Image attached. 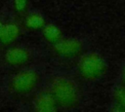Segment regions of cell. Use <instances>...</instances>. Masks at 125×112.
I'll return each instance as SVG.
<instances>
[{
	"label": "cell",
	"mask_w": 125,
	"mask_h": 112,
	"mask_svg": "<svg viewBox=\"0 0 125 112\" xmlns=\"http://www.w3.org/2000/svg\"><path fill=\"white\" fill-rule=\"evenodd\" d=\"M51 93L57 104L66 108L74 106L79 98V92L75 83L64 77H57L53 80Z\"/></svg>",
	"instance_id": "1"
},
{
	"label": "cell",
	"mask_w": 125,
	"mask_h": 112,
	"mask_svg": "<svg viewBox=\"0 0 125 112\" xmlns=\"http://www.w3.org/2000/svg\"><path fill=\"white\" fill-rule=\"evenodd\" d=\"M78 67L83 77L93 80L100 77L104 73L105 69V63L101 56L92 53L85 55L80 59Z\"/></svg>",
	"instance_id": "2"
},
{
	"label": "cell",
	"mask_w": 125,
	"mask_h": 112,
	"mask_svg": "<svg viewBox=\"0 0 125 112\" xmlns=\"http://www.w3.org/2000/svg\"><path fill=\"white\" fill-rule=\"evenodd\" d=\"M38 82V75L33 70H23L12 79V89L18 93H27L34 89Z\"/></svg>",
	"instance_id": "3"
},
{
	"label": "cell",
	"mask_w": 125,
	"mask_h": 112,
	"mask_svg": "<svg viewBox=\"0 0 125 112\" xmlns=\"http://www.w3.org/2000/svg\"><path fill=\"white\" fill-rule=\"evenodd\" d=\"M81 50V43L76 39L59 40L55 43V51L62 56H74Z\"/></svg>",
	"instance_id": "4"
},
{
	"label": "cell",
	"mask_w": 125,
	"mask_h": 112,
	"mask_svg": "<svg viewBox=\"0 0 125 112\" xmlns=\"http://www.w3.org/2000/svg\"><path fill=\"white\" fill-rule=\"evenodd\" d=\"M57 102L52 93L42 92L40 93L34 101V106L37 111L40 112H51L56 110Z\"/></svg>",
	"instance_id": "5"
},
{
	"label": "cell",
	"mask_w": 125,
	"mask_h": 112,
	"mask_svg": "<svg viewBox=\"0 0 125 112\" xmlns=\"http://www.w3.org/2000/svg\"><path fill=\"white\" fill-rule=\"evenodd\" d=\"M29 57L28 52L20 47H14L7 51L5 55V59L8 63L12 65H20L27 61Z\"/></svg>",
	"instance_id": "6"
},
{
	"label": "cell",
	"mask_w": 125,
	"mask_h": 112,
	"mask_svg": "<svg viewBox=\"0 0 125 112\" xmlns=\"http://www.w3.org/2000/svg\"><path fill=\"white\" fill-rule=\"evenodd\" d=\"M19 33H20V29L16 23L3 24L0 41L6 45L10 44L16 40V38L19 36Z\"/></svg>",
	"instance_id": "7"
},
{
	"label": "cell",
	"mask_w": 125,
	"mask_h": 112,
	"mask_svg": "<svg viewBox=\"0 0 125 112\" xmlns=\"http://www.w3.org/2000/svg\"><path fill=\"white\" fill-rule=\"evenodd\" d=\"M43 35L51 43H57L62 39L61 30L54 24H47L43 26Z\"/></svg>",
	"instance_id": "8"
},
{
	"label": "cell",
	"mask_w": 125,
	"mask_h": 112,
	"mask_svg": "<svg viewBox=\"0 0 125 112\" xmlns=\"http://www.w3.org/2000/svg\"><path fill=\"white\" fill-rule=\"evenodd\" d=\"M25 25L30 29H39L45 25V20L40 14L31 13L25 19Z\"/></svg>",
	"instance_id": "9"
},
{
	"label": "cell",
	"mask_w": 125,
	"mask_h": 112,
	"mask_svg": "<svg viewBox=\"0 0 125 112\" xmlns=\"http://www.w3.org/2000/svg\"><path fill=\"white\" fill-rule=\"evenodd\" d=\"M115 100L119 109L125 110V88H119L115 92Z\"/></svg>",
	"instance_id": "10"
},
{
	"label": "cell",
	"mask_w": 125,
	"mask_h": 112,
	"mask_svg": "<svg viewBox=\"0 0 125 112\" xmlns=\"http://www.w3.org/2000/svg\"><path fill=\"white\" fill-rule=\"evenodd\" d=\"M27 0H15V7L18 12H22L26 7Z\"/></svg>",
	"instance_id": "11"
},
{
	"label": "cell",
	"mask_w": 125,
	"mask_h": 112,
	"mask_svg": "<svg viewBox=\"0 0 125 112\" xmlns=\"http://www.w3.org/2000/svg\"><path fill=\"white\" fill-rule=\"evenodd\" d=\"M2 27H3V23L0 22V37H1V32H2Z\"/></svg>",
	"instance_id": "12"
},
{
	"label": "cell",
	"mask_w": 125,
	"mask_h": 112,
	"mask_svg": "<svg viewBox=\"0 0 125 112\" xmlns=\"http://www.w3.org/2000/svg\"><path fill=\"white\" fill-rule=\"evenodd\" d=\"M124 81H125V71H124Z\"/></svg>",
	"instance_id": "13"
}]
</instances>
